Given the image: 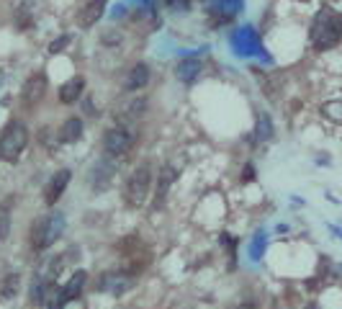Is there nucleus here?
I'll return each instance as SVG.
<instances>
[{"instance_id": "obj_1", "label": "nucleus", "mask_w": 342, "mask_h": 309, "mask_svg": "<svg viewBox=\"0 0 342 309\" xmlns=\"http://www.w3.org/2000/svg\"><path fill=\"white\" fill-rule=\"evenodd\" d=\"M309 41L317 52L334 49L342 41V16L334 13L332 8H322L309 29Z\"/></svg>"}, {"instance_id": "obj_2", "label": "nucleus", "mask_w": 342, "mask_h": 309, "mask_svg": "<svg viewBox=\"0 0 342 309\" xmlns=\"http://www.w3.org/2000/svg\"><path fill=\"white\" fill-rule=\"evenodd\" d=\"M65 227H67V219L62 211L36 216L31 222V230H28V245H31L34 252H44L65 235Z\"/></svg>"}, {"instance_id": "obj_3", "label": "nucleus", "mask_w": 342, "mask_h": 309, "mask_svg": "<svg viewBox=\"0 0 342 309\" xmlns=\"http://www.w3.org/2000/svg\"><path fill=\"white\" fill-rule=\"evenodd\" d=\"M28 126L18 119H11L3 131H0V160L8 162V165H16L23 155V150L28 147Z\"/></svg>"}, {"instance_id": "obj_4", "label": "nucleus", "mask_w": 342, "mask_h": 309, "mask_svg": "<svg viewBox=\"0 0 342 309\" xmlns=\"http://www.w3.org/2000/svg\"><path fill=\"white\" fill-rule=\"evenodd\" d=\"M152 181H155V173H152V165L150 162H141L136 165L131 175L126 178V204L139 209V206H144L147 199H150V191H152Z\"/></svg>"}, {"instance_id": "obj_5", "label": "nucleus", "mask_w": 342, "mask_h": 309, "mask_svg": "<svg viewBox=\"0 0 342 309\" xmlns=\"http://www.w3.org/2000/svg\"><path fill=\"white\" fill-rule=\"evenodd\" d=\"M134 142H136V137H134L131 129H126V126H111L103 134V152L119 160V157H126L134 150Z\"/></svg>"}, {"instance_id": "obj_6", "label": "nucleus", "mask_w": 342, "mask_h": 309, "mask_svg": "<svg viewBox=\"0 0 342 309\" xmlns=\"http://www.w3.org/2000/svg\"><path fill=\"white\" fill-rule=\"evenodd\" d=\"M46 91H49V77H46V72L36 70V72H31V75L26 77L18 101H21V106H23L26 111H34V108L44 101Z\"/></svg>"}, {"instance_id": "obj_7", "label": "nucleus", "mask_w": 342, "mask_h": 309, "mask_svg": "<svg viewBox=\"0 0 342 309\" xmlns=\"http://www.w3.org/2000/svg\"><path fill=\"white\" fill-rule=\"evenodd\" d=\"M134 284H136V276L129 273L126 268H121V271H106L95 281V291H106V294H113V296H121Z\"/></svg>"}, {"instance_id": "obj_8", "label": "nucleus", "mask_w": 342, "mask_h": 309, "mask_svg": "<svg viewBox=\"0 0 342 309\" xmlns=\"http://www.w3.org/2000/svg\"><path fill=\"white\" fill-rule=\"evenodd\" d=\"M116 157L111 155H103L101 160H95V165L90 167L88 173V181H90V188L93 191H106L111 183H113V175H116Z\"/></svg>"}, {"instance_id": "obj_9", "label": "nucleus", "mask_w": 342, "mask_h": 309, "mask_svg": "<svg viewBox=\"0 0 342 309\" xmlns=\"http://www.w3.org/2000/svg\"><path fill=\"white\" fill-rule=\"evenodd\" d=\"M70 181H72V170H70V167L57 170V173L46 181V186H44V204H46V206H54L57 201L62 199V193L67 191Z\"/></svg>"}, {"instance_id": "obj_10", "label": "nucleus", "mask_w": 342, "mask_h": 309, "mask_svg": "<svg viewBox=\"0 0 342 309\" xmlns=\"http://www.w3.org/2000/svg\"><path fill=\"white\" fill-rule=\"evenodd\" d=\"M54 291H57V281L41 276V278L34 281L31 291H28V304H31L34 309H46V304H49V299L54 296Z\"/></svg>"}, {"instance_id": "obj_11", "label": "nucleus", "mask_w": 342, "mask_h": 309, "mask_svg": "<svg viewBox=\"0 0 342 309\" xmlns=\"http://www.w3.org/2000/svg\"><path fill=\"white\" fill-rule=\"evenodd\" d=\"M85 96V77L82 75H72L67 82H62L60 91H57V101L62 106H72Z\"/></svg>"}, {"instance_id": "obj_12", "label": "nucleus", "mask_w": 342, "mask_h": 309, "mask_svg": "<svg viewBox=\"0 0 342 309\" xmlns=\"http://www.w3.org/2000/svg\"><path fill=\"white\" fill-rule=\"evenodd\" d=\"M106 6H108V0H88V3L77 11V26L80 29H90V26H95L103 18Z\"/></svg>"}, {"instance_id": "obj_13", "label": "nucleus", "mask_w": 342, "mask_h": 309, "mask_svg": "<svg viewBox=\"0 0 342 309\" xmlns=\"http://www.w3.org/2000/svg\"><path fill=\"white\" fill-rule=\"evenodd\" d=\"M150 77H152V70H150L147 62H136V65H131V70H129L126 77H124V91L134 93V91L147 88Z\"/></svg>"}, {"instance_id": "obj_14", "label": "nucleus", "mask_w": 342, "mask_h": 309, "mask_svg": "<svg viewBox=\"0 0 342 309\" xmlns=\"http://www.w3.org/2000/svg\"><path fill=\"white\" fill-rule=\"evenodd\" d=\"M82 131H85L82 119L80 116H67L60 124V129H57V142H60V145H75V142H80Z\"/></svg>"}, {"instance_id": "obj_15", "label": "nucleus", "mask_w": 342, "mask_h": 309, "mask_svg": "<svg viewBox=\"0 0 342 309\" xmlns=\"http://www.w3.org/2000/svg\"><path fill=\"white\" fill-rule=\"evenodd\" d=\"M178 181V173H175V167H170V165H162L160 167V173H157V188H155V206H162V201L167 199V193L170 188H173V183Z\"/></svg>"}, {"instance_id": "obj_16", "label": "nucleus", "mask_w": 342, "mask_h": 309, "mask_svg": "<svg viewBox=\"0 0 342 309\" xmlns=\"http://www.w3.org/2000/svg\"><path fill=\"white\" fill-rule=\"evenodd\" d=\"M88 286V271H75L72 276H70V281L62 286V294H65V299L67 301H75V299H80V294H82V289Z\"/></svg>"}, {"instance_id": "obj_17", "label": "nucleus", "mask_w": 342, "mask_h": 309, "mask_svg": "<svg viewBox=\"0 0 342 309\" xmlns=\"http://www.w3.org/2000/svg\"><path fill=\"white\" fill-rule=\"evenodd\" d=\"M175 72H178V80H183V82H193L198 75L204 72V62L198 60V57H188V60L178 62Z\"/></svg>"}, {"instance_id": "obj_18", "label": "nucleus", "mask_w": 342, "mask_h": 309, "mask_svg": "<svg viewBox=\"0 0 342 309\" xmlns=\"http://www.w3.org/2000/svg\"><path fill=\"white\" fill-rule=\"evenodd\" d=\"M21 291V273H8L0 281V301H13Z\"/></svg>"}, {"instance_id": "obj_19", "label": "nucleus", "mask_w": 342, "mask_h": 309, "mask_svg": "<svg viewBox=\"0 0 342 309\" xmlns=\"http://www.w3.org/2000/svg\"><path fill=\"white\" fill-rule=\"evenodd\" d=\"M11 209H13V196H8L6 201H0V242H6L11 237Z\"/></svg>"}, {"instance_id": "obj_20", "label": "nucleus", "mask_w": 342, "mask_h": 309, "mask_svg": "<svg viewBox=\"0 0 342 309\" xmlns=\"http://www.w3.org/2000/svg\"><path fill=\"white\" fill-rule=\"evenodd\" d=\"M273 119L268 116V114H258V124H255V139L258 142H268V139H273Z\"/></svg>"}, {"instance_id": "obj_21", "label": "nucleus", "mask_w": 342, "mask_h": 309, "mask_svg": "<svg viewBox=\"0 0 342 309\" xmlns=\"http://www.w3.org/2000/svg\"><path fill=\"white\" fill-rule=\"evenodd\" d=\"M16 29H18V31L34 29V11H28V6H21V8L16 11Z\"/></svg>"}, {"instance_id": "obj_22", "label": "nucleus", "mask_w": 342, "mask_h": 309, "mask_svg": "<svg viewBox=\"0 0 342 309\" xmlns=\"http://www.w3.org/2000/svg\"><path fill=\"white\" fill-rule=\"evenodd\" d=\"M322 114H324L329 121L342 124V101H329V103H324V106H322Z\"/></svg>"}, {"instance_id": "obj_23", "label": "nucleus", "mask_w": 342, "mask_h": 309, "mask_svg": "<svg viewBox=\"0 0 342 309\" xmlns=\"http://www.w3.org/2000/svg\"><path fill=\"white\" fill-rule=\"evenodd\" d=\"M242 8V0H214V6H211V11H226L229 16H234L237 11Z\"/></svg>"}, {"instance_id": "obj_24", "label": "nucleus", "mask_w": 342, "mask_h": 309, "mask_svg": "<svg viewBox=\"0 0 342 309\" xmlns=\"http://www.w3.org/2000/svg\"><path fill=\"white\" fill-rule=\"evenodd\" d=\"M67 44H70V34H65V36H60V39H54V41L49 44V54H60V52H65Z\"/></svg>"}, {"instance_id": "obj_25", "label": "nucleus", "mask_w": 342, "mask_h": 309, "mask_svg": "<svg viewBox=\"0 0 342 309\" xmlns=\"http://www.w3.org/2000/svg\"><path fill=\"white\" fill-rule=\"evenodd\" d=\"M252 181H255V165L247 162V165L242 167V183H252Z\"/></svg>"}, {"instance_id": "obj_26", "label": "nucleus", "mask_w": 342, "mask_h": 309, "mask_svg": "<svg viewBox=\"0 0 342 309\" xmlns=\"http://www.w3.org/2000/svg\"><path fill=\"white\" fill-rule=\"evenodd\" d=\"M260 250H263V235H258V242L252 245V255L258 258V255H260Z\"/></svg>"}, {"instance_id": "obj_27", "label": "nucleus", "mask_w": 342, "mask_h": 309, "mask_svg": "<svg viewBox=\"0 0 342 309\" xmlns=\"http://www.w3.org/2000/svg\"><path fill=\"white\" fill-rule=\"evenodd\" d=\"M237 309H260V306L255 304V301H242V304H239Z\"/></svg>"}, {"instance_id": "obj_28", "label": "nucleus", "mask_w": 342, "mask_h": 309, "mask_svg": "<svg viewBox=\"0 0 342 309\" xmlns=\"http://www.w3.org/2000/svg\"><path fill=\"white\" fill-rule=\"evenodd\" d=\"M162 3H165V6H173V3H175V0H162Z\"/></svg>"}, {"instance_id": "obj_29", "label": "nucleus", "mask_w": 342, "mask_h": 309, "mask_svg": "<svg viewBox=\"0 0 342 309\" xmlns=\"http://www.w3.org/2000/svg\"><path fill=\"white\" fill-rule=\"evenodd\" d=\"M306 309H319L317 304H306Z\"/></svg>"}, {"instance_id": "obj_30", "label": "nucleus", "mask_w": 342, "mask_h": 309, "mask_svg": "<svg viewBox=\"0 0 342 309\" xmlns=\"http://www.w3.org/2000/svg\"><path fill=\"white\" fill-rule=\"evenodd\" d=\"M339 16H342V13H339Z\"/></svg>"}]
</instances>
